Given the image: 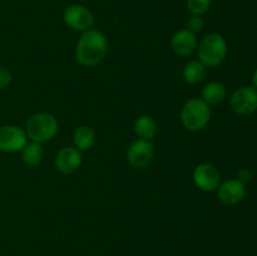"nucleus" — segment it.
Listing matches in <instances>:
<instances>
[{"label": "nucleus", "instance_id": "1", "mask_svg": "<svg viewBox=\"0 0 257 256\" xmlns=\"http://www.w3.org/2000/svg\"><path fill=\"white\" fill-rule=\"evenodd\" d=\"M108 53V39L100 30L88 29L83 32L75 47V58L84 67L99 64Z\"/></svg>", "mask_w": 257, "mask_h": 256}, {"label": "nucleus", "instance_id": "2", "mask_svg": "<svg viewBox=\"0 0 257 256\" xmlns=\"http://www.w3.org/2000/svg\"><path fill=\"white\" fill-rule=\"evenodd\" d=\"M211 119V108L202 98H191L181 109V122L190 132H200Z\"/></svg>", "mask_w": 257, "mask_h": 256}, {"label": "nucleus", "instance_id": "3", "mask_svg": "<svg viewBox=\"0 0 257 256\" xmlns=\"http://www.w3.org/2000/svg\"><path fill=\"white\" fill-rule=\"evenodd\" d=\"M59 130L58 119L50 113H35L30 115L25 125L27 137L32 142L44 143L55 137Z\"/></svg>", "mask_w": 257, "mask_h": 256}, {"label": "nucleus", "instance_id": "4", "mask_svg": "<svg viewBox=\"0 0 257 256\" xmlns=\"http://www.w3.org/2000/svg\"><path fill=\"white\" fill-rule=\"evenodd\" d=\"M227 55V43L222 35L217 33H211L198 44V60L205 67H217L225 60Z\"/></svg>", "mask_w": 257, "mask_h": 256}, {"label": "nucleus", "instance_id": "5", "mask_svg": "<svg viewBox=\"0 0 257 256\" xmlns=\"http://www.w3.org/2000/svg\"><path fill=\"white\" fill-rule=\"evenodd\" d=\"M63 20L68 28L77 32H85L92 29L94 24L93 13L87 7L80 4H72L63 13Z\"/></svg>", "mask_w": 257, "mask_h": 256}, {"label": "nucleus", "instance_id": "6", "mask_svg": "<svg viewBox=\"0 0 257 256\" xmlns=\"http://www.w3.org/2000/svg\"><path fill=\"white\" fill-rule=\"evenodd\" d=\"M27 143V133L23 128L12 124L0 127V151L2 152H19Z\"/></svg>", "mask_w": 257, "mask_h": 256}, {"label": "nucleus", "instance_id": "7", "mask_svg": "<svg viewBox=\"0 0 257 256\" xmlns=\"http://www.w3.org/2000/svg\"><path fill=\"white\" fill-rule=\"evenodd\" d=\"M193 182L203 192H213L221 185V173L211 163H201L193 171Z\"/></svg>", "mask_w": 257, "mask_h": 256}, {"label": "nucleus", "instance_id": "8", "mask_svg": "<svg viewBox=\"0 0 257 256\" xmlns=\"http://www.w3.org/2000/svg\"><path fill=\"white\" fill-rule=\"evenodd\" d=\"M230 105L237 114H251L257 109V89L253 87L237 88L231 95Z\"/></svg>", "mask_w": 257, "mask_h": 256}, {"label": "nucleus", "instance_id": "9", "mask_svg": "<svg viewBox=\"0 0 257 256\" xmlns=\"http://www.w3.org/2000/svg\"><path fill=\"white\" fill-rule=\"evenodd\" d=\"M153 155H155V147H153L152 142L140 138L131 143V146L128 147L127 161L133 168L142 170L150 165Z\"/></svg>", "mask_w": 257, "mask_h": 256}, {"label": "nucleus", "instance_id": "10", "mask_svg": "<svg viewBox=\"0 0 257 256\" xmlns=\"http://www.w3.org/2000/svg\"><path fill=\"white\" fill-rule=\"evenodd\" d=\"M246 196V188L243 182L238 181L237 178L227 180L221 182L217 188V197L223 205L233 206L242 202Z\"/></svg>", "mask_w": 257, "mask_h": 256}, {"label": "nucleus", "instance_id": "11", "mask_svg": "<svg viewBox=\"0 0 257 256\" xmlns=\"http://www.w3.org/2000/svg\"><path fill=\"white\" fill-rule=\"evenodd\" d=\"M82 152L75 147H64L55 156V168L60 173L70 175L74 173L82 165Z\"/></svg>", "mask_w": 257, "mask_h": 256}, {"label": "nucleus", "instance_id": "12", "mask_svg": "<svg viewBox=\"0 0 257 256\" xmlns=\"http://www.w3.org/2000/svg\"><path fill=\"white\" fill-rule=\"evenodd\" d=\"M198 47V40L195 33L188 29H181L171 38V49L176 55L188 57Z\"/></svg>", "mask_w": 257, "mask_h": 256}, {"label": "nucleus", "instance_id": "13", "mask_svg": "<svg viewBox=\"0 0 257 256\" xmlns=\"http://www.w3.org/2000/svg\"><path fill=\"white\" fill-rule=\"evenodd\" d=\"M226 98V88L222 83L213 82L207 83L202 89V99L208 105H216Z\"/></svg>", "mask_w": 257, "mask_h": 256}, {"label": "nucleus", "instance_id": "14", "mask_svg": "<svg viewBox=\"0 0 257 256\" xmlns=\"http://www.w3.org/2000/svg\"><path fill=\"white\" fill-rule=\"evenodd\" d=\"M135 132L141 140L151 141L155 138L156 133H157V124H156L155 119L150 115H141L135 120Z\"/></svg>", "mask_w": 257, "mask_h": 256}, {"label": "nucleus", "instance_id": "15", "mask_svg": "<svg viewBox=\"0 0 257 256\" xmlns=\"http://www.w3.org/2000/svg\"><path fill=\"white\" fill-rule=\"evenodd\" d=\"M73 142H74V147L78 148L80 152L90 150L95 142L94 131L88 125H80L74 131Z\"/></svg>", "mask_w": 257, "mask_h": 256}, {"label": "nucleus", "instance_id": "16", "mask_svg": "<svg viewBox=\"0 0 257 256\" xmlns=\"http://www.w3.org/2000/svg\"><path fill=\"white\" fill-rule=\"evenodd\" d=\"M182 77L188 84H198L206 77V67L200 60H191L185 65Z\"/></svg>", "mask_w": 257, "mask_h": 256}, {"label": "nucleus", "instance_id": "17", "mask_svg": "<svg viewBox=\"0 0 257 256\" xmlns=\"http://www.w3.org/2000/svg\"><path fill=\"white\" fill-rule=\"evenodd\" d=\"M44 157V151L40 143L30 142L24 146L22 150V158L23 162L28 166H37L42 162Z\"/></svg>", "mask_w": 257, "mask_h": 256}, {"label": "nucleus", "instance_id": "18", "mask_svg": "<svg viewBox=\"0 0 257 256\" xmlns=\"http://www.w3.org/2000/svg\"><path fill=\"white\" fill-rule=\"evenodd\" d=\"M212 0H186L187 10L192 15H203L211 8Z\"/></svg>", "mask_w": 257, "mask_h": 256}, {"label": "nucleus", "instance_id": "19", "mask_svg": "<svg viewBox=\"0 0 257 256\" xmlns=\"http://www.w3.org/2000/svg\"><path fill=\"white\" fill-rule=\"evenodd\" d=\"M203 27H205V20H203L202 15H192L187 22V29L191 30L192 33L197 34V33L202 32Z\"/></svg>", "mask_w": 257, "mask_h": 256}, {"label": "nucleus", "instance_id": "20", "mask_svg": "<svg viewBox=\"0 0 257 256\" xmlns=\"http://www.w3.org/2000/svg\"><path fill=\"white\" fill-rule=\"evenodd\" d=\"M12 83V73L7 68L0 65V90L7 89Z\"/></svg>", "mask_w": 257, "mask_h": 256}, {"label": "nucleus", "instance_id": "21", "mask_svg": "<svg viewBox=\"0 0 257 256\" xmlns=\"http://www.w3.org/2000/svg\"><path fill=\"white\" fill-rule=\"evenodd\" d=\"M251 178V172L248 170H246V168H242V170L238 171L237 173V180L241 181V182H246V181H248Z\"/></svg>", "mask_w": 257, "mask_h": 256}, {"label": "nucleus", "instance_id": "22", "mask_svg": "<svg viewBox=\"0 0 257 256\" xmlns=\"http://www.w3.org/2000/svg\"><path fill=\"white\" fill-rule=\"evenodd\" d=\"M252 84L253 87H255V89H257V68L252 74Z\"/></svg>", "mask_w": 257, "mask_h": 256}, {"label": "nucleus", "instance_id": "23", "mask_svg": "<svg viewBox=\"0 0 257 256\" xmlns=\"http://www.w3.org/2000/svg\"><path fill=\"white\" fill-rule=\"evenodd\" d=\"M256 256H257V255H256Z\"/></svg>", "mask_w": 257, "mask_h": 256}]
</instances>
